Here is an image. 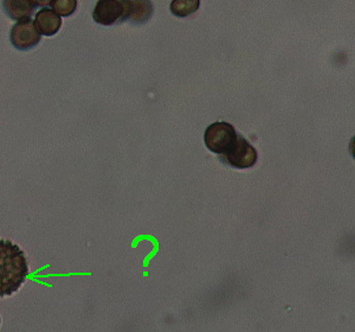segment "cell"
Returning a JSON list of instances; mask_svg holds the SVG:
<instances>
[{
    "label": "cell",
    "mask_w": 355,
    "mask_h": 332,
    "mask_svg": "<svg viewBox=\"0 0 355 332\" xmlns=\"http://www.w3.org/2000/svg\"><path fill=\"white\" fill-rule=\"evenodd\" d=\"M153 4L150 0H130V16L128 21L132 24H145L153 16Z\"/></svg>",
    "instance_id": "cell-8"
},
{
    "label": "cell",
    "mask_w": 355,
    "mask_h": 332,
    "mask_svg": "<svg viewBox=\"0 0 355 332\" xmlns=\"http://www.w3.org/2000/svg\"><path fill=\"white\" fill-rule=\"evenodd\" d=\"M28 276L24 251L12 241L0 240V298L16 293Z\"/></svg>",
    "instance_id": "cell-1"
},
{
    "label": "cell",
    "mask_w": 355,
    "mask_h": 332,
    "mask_svg": "<svg viewBox=\"0 0 355 332\" xmlns=\"http://www.w3.org/2000/svg\"><path fill=\"white\" fill-rule=\"evenodd\" d=\"M239 133L234 126L225 122H214L206 128L204 134L207 150L216 154L225 156L237 142Z\"/></svg>",
    "instance_id": "cell-2"
},
{
    "label": "cell",
    "mask_w": 355,
    "mask_h": 332,
    "mask_svg": "<svg viewBox=\"0 0 355 332\" xmlns=\"http://www.w3.org/2000/svg\"><path fill=\"white\" fill-rule=\"evenodd\" d=\"M224 158L226 159L227 164L234 169L245 170L254 166L259 159V154L257 151L254 150V146L251 145L243 135L239 134L237 142L234 147L224 156Z\"/></svg>",
    "instance_id": "cell-4"
},
{
    "label": "cell",
    "mask_w": 355,
    "mask_h": 332,
    "mask_svg": "<svg viewBox=\"0 0 355 332\" xmlns=\"http://www.w3.org/2000/svg\"><path fill=\"white\" fill-rule=\"evenodd\" d=\"M200 6V0H173L171 3V13L179 18H186L197 13Z\"/></svg>",
    "instance_id": "cell-9"
},
{
    "label": "cell",
    "mask_w": 355,
    "mask_h": 332,
    "mask_svg": "<svg viewBox=\"0 0 355 332\" xmlns=\"http://www.w3.org/2000/svg\"><path fill=\"white\" fill-rule=\"evenodd\" d=\"M53 11L61 17L71 16L77 8V0H51Z\"/></svg>",
    "instance_id": "cell-10"
},
{
    "label": "cell",
    "mask_w": 355,
    "mask_h": 332,
    "mask_svg": "<svg viewBox=\"0 0 355 332\" xmlns=\"http://www.w3.org/2000/svg\"><path fill=\"white\" fill-rule=\"evenodd\" d=\"M10 41L15 48L26 51L35 48L41 42V33L37 30L33 19L25 18L13 25Z\"/></svg>",
    "instance_id": "cell-5"
},
{
    "label": "cell",
    "mask_w": 355,
    "mask_h": 332,
    "mask_svg": "<svg viewBox=\"0 0 355 332\" xmlns=\"http://www.w3.org/2000/svg\"><path fill=\"white\" fill-rule=\"evenodd\" d=\"M35 25H36L37 30L40 31L41 35L48 37L53 36L61 28V16H58L56 13H53V10L43 8L40 13H37Z\"/></svg>",
    "instance_id": "cell-6"
},
{
    "label": "cell",
    "mask_w": 355,
    "mask_h": 332,
    "mask_svg": "<svg viewBox=\"0 0 355 332\" xmlns=\"http://www.w3.org/2000/svg\"><path fill=\"white\" fill-rule=\"evenodd\" d=\"M3 8L8 18L21 21L30 18L36 11L37 6L31 0H3Z\"/></svg>",
    "instance_id": "cell-7"
},
{
    "label": "cell",
    "mask_w": 355,
    "mask_h": 332,
    "mask_svg": "<svg viewBox=\"0 0 355 332\" xmlns=\"http://www.w3.org/2000/svg\"><path fill=\"white\" fill-rule=\"evenodd\" d=\"M31 1H33V5H36L37 8H38V6L44 8V6H49L50 3H51V0H31Z\"/></svg>",
    "instance_id": "cell-11"
},
{
    "label": "cell",
    "mask_w": 355,
    "mask_h": 332,
    "mask_svg": "<svg viewBox=\"0 0 355 332\" xmlns=\"http://www.w3.org/2000/svg\"><path fill=\"white\" fill-rule=\"evenodd\" d=\"M130 16V0H98L93 13L94 21L103 26L121 24Z\"/></svg>",
    "instance_id": "cell-3"
}]
</instances>
